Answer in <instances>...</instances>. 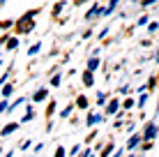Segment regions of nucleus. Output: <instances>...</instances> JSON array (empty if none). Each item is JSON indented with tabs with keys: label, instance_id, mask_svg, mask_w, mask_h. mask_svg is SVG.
Masks as SVG:
<instances>
[{
	"label": "nucleus",
	"instance_id": "1",
	"mask_svg": "<svg viewBox=\"0 0 159 157\" xmlns=\"http://www.w3.org/2000/svg\"><path fill=\"white\" fill-rule=\"evenodd\" d=\"M46 95H48V90L46 88H39L35 95H32V99H35V102H44V99H46Z\"/></svg>",
	"mask_w": 159,
	"mask_h": 157
},
{
	"label": "nucleus",
	"instance_id": "2",
	"mask_svg": "<svg viewBox=\"0 0 159 157\" xmlns=\"http://www.w3.org/2000/svg\"><path fill=\"white\" fill-rule=\"evenodd\" d=\"M92 79H95V76H92V72H90V69H85V72H83V83L85 85H92V83H95Z\"/></svg>",
	"mask_w": 159,
	"mask_h": 157
},
{
	"label": "nucleus",
	"instance_id": "3",
	"mask_svg": "<svg viewBox=\"0 0 159 157\" xmlns=\"http://www.w3.org/2000/svg\"><path fill=\"white\" fill-rule=\"evenodd\" d=\"M16 127H19V125H16V122H12V125H7V127L2 129V136H7V134H12V132H16Z\"/></svg>",
	"mask_w": 159,
	"mask_h": 157
},
{
	"label": "nucleus",
	"instance_id": "4",
	"mask_svg": "<svg viewBox=\"0 0 159 157\" xmlns=\"http://www.w3.org/2000/svg\"><path fill=\"white\" fill-rule=\"evenodd\" d=\"M102 120V116H97V113H90L88 116V125H95V122H99Z\"/></svg>",
	"mask_w": 159,
	"mask_h": 157
},
{
	"label": "nucleus",
	"instance_id": "5",
	"mask_svg": "<svg viewBox=\"0 0 159 157\" xmlns=\"http://www.w3.org/2000/svg\"><path fill=\"white\" fill-rule=\"evenodd\" d=\"M97 67H99V60H97V58H92V60L88 62V69H90V72H95Z\"/></svg>",
	"mask_w": 159,
	"mask_h": 157
},
{
	"label": "nucleus",
	"instance_id": "6",
	"mask_svg": "<svg viewBox=\"0 0 159 157\" xmlns=\"http://www.w3.org/2000/svg\"><path fill=\"white\" fill-rule=\"evenodd\" d=\"M12 90H14V85H12V83H7V85L2 88V97H9V95H12Z\"/></svg>",
	"mask_w": 159,
	"mask_h": 157
},
{
	"label": "nucleus",
	"instance_id": "7",
	"mask_svg": "<svg viewBox=\"0 0 159 157\" xmlns=\"http://www.w3.org/2000/svg\"><path fill=\"white\" fill-rule=\"evenodd\" d=\"M118 106H120V102H118V99H113L111 104H108V113H116V111H118Z\"/></svg>",
	"mask_w": 159,
	"mask_h": 157
},
{
	"label": "nucleus",
	"instance_id": "8",
	"mask_svg": "<svg viewBox=\"0 0 159 157\" xmlns=\"http://www.w3.org/2000/svg\"><path fill=\"white\" fill-rule=\"evenodd\" d=\"M76 104H79L81 109H85V106H88V97H83V95H81L79 99H76Z\"/></svg>",
	"mask_w": 159,
	"mask_h": 157
},
{
	"label": "nucleus",
	"instance_id": "9",
	"mask_svg": "<svg viewBox=\"0 0 159 157\" xmlns=\"http://www.w3.org/2000/svg\"><path fill=\"white\" fill-rule=\"evenodd\" d=\"M16 46H19V39H16V37H12V39L7 42V48L12 51V48H16Z\"/></svg>",
	"mask_w": 159,
	"mask_h": 157
},
{
	"label": "nucleus",
	"instance_id": "10",
	"mask_svg": "<svg viewBox=\"0 0 159 157\" xmlns=\"http://www.w3.org/2000/svg\"><path fill=\"white\" fill-rule=\"evenodd\" d=\"M39 48H42V44H35V46H30L28 56H35V53H39Z\"/></svg>",
	"mask_w": 159,
	"mask_h": 157
},
{
	"label": "nucleus",
	"instance_id": "11",
	"mask_svg": "<svg viewBox=\"0 0 159 157\" xmlns=\"http://www.w3.org/2000/svg\"><path fill=\"white\" fill-rule=\"evenodd\" d=\"M12 25H14L12 21H2V23H0V28H2V30H7V28H12Z\"/></svg>",
	"mask_w": 159,
	"mask_h": 157
},
{
	"label": "nucleus",
	"instance_id": "12",
	"mask_svg": "<svg viewBox=\"0 0 159 157\" xmlns=\"http://www.w3.org/2000/svg\"><path fill=\"white\" fill-rule=\"evenodd\" d=\"M60 79H62V76H60V74H56V76L51 79V85H60Z\"/></svg>",
	"mask_w": 159,
	"mask_h": 157
},
{
	"label": "nucleus",
	"instance_id": "13",
	"mask_svg": "<svg viewBox=\"0 0 159 157\" xmlns=\"http://www.w3.org/2000/svg\"><path fill=\"white\" fill-rule=\"evenodd\" d=\"M139 143V136H134V139H129V148H134V145Z\"/></svg>",
	"mask_w": 159,
	"mask_h": 157
},
{
	"label": "nucleus",
	"instance_id": "14",
	"mask_svg": "<svg viewBox=\"0 0 159 157\" xmlns=\"http://www.w3.org/2000/svg\"><path fill=\"white\" fill-rule=\"evenodd\" d=\"M62 7H65V2H58V5H56V9H53V14H58V12H60Z\"/></svg>",
	"mask_w": 159,
	"mask_h": 157
},
{
	"label": "nucleus",
	"instance_id": "15",
	"mask_svg": "<svg viewBox=\"0 0 159 157\" xmlns=\"http://www.w3.org/2000/svg\"><path fill=\"white\" fill-rule=\"evenodd\" d=\"M97 102H99V104H104V102H106V97H104V93H99V95H97Z\"/></svg>",
	"mask_w": 159,
	"mask_h": 157
},
{
	"label": "nucleus",
	"instance_id": "16",
	"mask_svg": "<svg viewBox=\"0 0 159 157\" xmlns=\"http://www.w3.org/2000/svg\"><path fill=\"white\" fill-rule=\"evenodd\" d=\"M2 111H7V102H5V99L0 102V113H2Z\"/></svg>",
	"mask_w": 159,
	"mask_h": 157
},
{
	"label": "nucleus",
	"instance_id": "17",
	"mask_svg": "<svg viewBox=\"0 0 159 157\" xmlns=\"http://www.w3.org/2000/svg\"><path fill=\"white\" fill-rule=\"evenodd\" d=\"M56 157H65V148H58L56 150Z\"/></svg>",
	"mask_w": 159,
	"mask_h": 157
}]
</instances>
